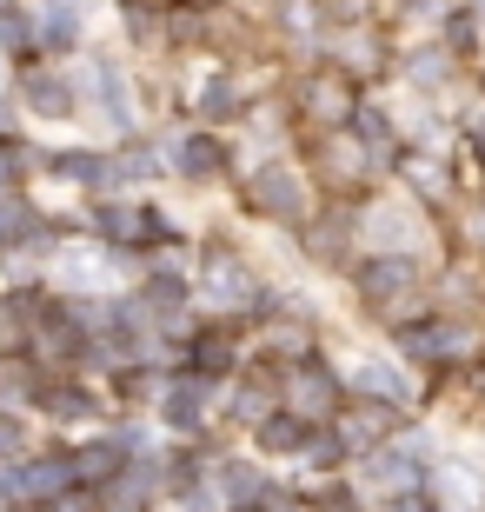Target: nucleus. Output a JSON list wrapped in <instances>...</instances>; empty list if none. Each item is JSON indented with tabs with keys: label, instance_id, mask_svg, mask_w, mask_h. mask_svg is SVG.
<instances>
[{
	"label": "nucleus",
	"instance_id": "obj_1",
	"mask_svg": "<svg viewBox=\"0 0 485 512\" xmlns=\"http://www.w3.org/2000/svg\"><path fill=\"white\" fill-rule=\"evenodd\" d=\"M432 439L426 433H399L386 439L379 453L359 459V493H379V499H399V493H419V486H432Z\"/></svg>",
	"mask_w": 485,
	"mask_h": 512
},
{
	"label": "nucleus",
	"instance_id": "obj_2",
	"mask_svg": "<svg viewBox=\"0 0 485 512\" xmlns=\"http://www.w3.org/2000/svg\"><path fill=\"white\" fill-rule=\"evenodd\" d=\"M246 207H253V220H273V227H306L313 220V193H306L299 167L260 160V173L246 180Z\"/></svg>",
	"mask_w": 485,
	"mask_h": 512
},
{
	"label": "nucleus",
	"instance_id": "obj_3",
	"mask_svg": "<svg viewBox=\"0 0 485 512\" xmlns=\"http://www.w3.org/2000/svg\"><path fill=\"white\" fill-rule=\"evenodd\" d=\"M7 479H14L20 512L60 506L67 493H80V479H74V446H54V453H27L20 466H7Z\"/></svg>",
	"mask_w": 485,
	"mask_h": 512
},
{
	"label": "nucleus",
	"instance_id": "obj_4",
	"mask_svg": "<svg viewBox=\"0 0 485 512\" xmlns=\"http://www.w3.org/2000/svg\"><path fill=\"white\" fill-rule=\"evenodd\" d=\"M280 393H286V406H293L306 426H333L346 386H339V373L326 360H299L293 373H280Z\"/></svg>",
	"mask_w": 485,
	"mask_h": 512
},
{
	"label": "nucleus",
	"instance_id": "obj_5",
	"mask_svg": "<svg viewBox=\"0 0 485 512\" xmlns=\"http://www.w3.org/2000/svg\"><path fill=\"white\" fill-rule=\"evenodd\" d=\"M200 286H206V300H213V306H246V313L273 306V300L260 293V273H253V266H246L240 253H226V247H213V253H206Z\"/></svg>",
	"mask_w": 485,
	"mask_h": 512
},
{
	"label": "nucleus",
	"instance_id": "obj_6",
	"mask_svg": "<svg viewBox=\"0 0 485 512\" xmlns=\"http://www.w3.org/2000/svg\"><path fill=\"white\" fill-rule=\"evenodd\" d=\"M353 286L366 306H399L419 286V260L412 253H366V260L353 266Z\"/></svg>",
	"mask_w": 485,
	"mask_h": 512
},
{
	"label": "nucleus",
	"instance_id": "obj_7",
	"mask_svg": "<svg viewBox=\"0 0 485 512\" xmlns=\"http://www.w3.org/2000/svg\"><path fill=\"white\" fill-rule=\"evenodd\" d=\"M153 406H160V426H173L180 439H193V433L206 426L213 386H206V380H193V373H180V380H167V386H160V399H153Z\"/></svg>",
	"mask_w": 485,
	"mask_h": 512
},
{
	"label": "nucleus",
	"instance_id": "obj_8",
	"mask_svg": "<svg viewBox=\"0 0 485 512\" xmlns=\"http://www.w3.org/2000/svg\"><path fill=\"white\" fill-rule=\"evenodd\" d=\"M87 94H94V107L107 114L113 133H133V87H127V74H120V60H113V54L87 60Z\"/></svg>",
	"mask_w": 485,
	"mask_h": 512
},
{
	"label": "nucleus",
	"instance_id": "obj_9",
	"mask_svg": "<svg viewBox=\"0 0 485 512\" xmlns=\"http://www.w3.org/2000/svg\"><path fill=\"white\" fill-rule=\"evenodd\" d=\"M40 167L67 180V187H87V193H113L120 187V160L113 153H94V147H67V153H47Z\"/></svg>",
	"mask_w": 485,
	"mask_h": 512
},
{
	"label": "nucleus",
	"instance_id": "obj_10",
	"mask_svg": "<svg viewBox=\"0 0 485 512\" xmlns=\"http://www.w3.org/2000/svg\"><path fill=\"white\" fill-rule=\"evenodd\" d=\"M353 240H359L353 213H313V220H306V260L313 266H359Z\"/></svg>",
	"mask_w": 485,
	"mask_h": 512
},
{
	"label": "nucleus",
	"instance_id": "obj_11",
	"mask_svg": "<svg viewBox=\"0 0 485 512\" xmlns=\"http://www.w3.org/2000/svg\"><path fill=\"white\" fill-rule=\"evenodd\" d=\"M213 486H220L226 512H260L266 499L280 493V486L266 479V466H253V459H220V473H213Z\"/></svg>",
	"mask_w": 485,
	"mask_h": 512
},
{
	"label": "nucleus",
	"instance_id": "obj_12",
	"mask_svg": "<svg viewBox=\"0 0 485 512\" xmlns=\"http://www.w3.org/2000/svg\"><path fill=\"white\" fill-rule=\"evenodd\" d=\"M34 406L47 413V426H94L100 419V393H87L80 380H47L34 393Z\"/></svg>",
	"mask_w": 485,
	"mask_h": 512
},
{
	"label": "nucleus",
	"instance_id": "obj_13",
	"mask_svg": "<svg viewBox=\"0 0 485 512\" xmlns=\"http://www.w3.org/2000/svg\"><path fill=\"white\" fill-rule=\"evenodd\" d=\"M306 114L326 120V127H353L359 100H353V74H339V67H326V74L306 80Z\"/></svg>",
	"mask_w": 485,
	"mask_h": 512
},
{
	"label": "nucleus",
	"instance_id": "obj_14",
	"mask_svg": "<svg viewBox=\"0 0 485 512\" xmlns=\"http://www.w3.org/2000/svg\"><path fill=\"white\" fill-rule=\"evenodd\" d=\"M187 373H193V380H206V386L233 380V373H240V340H233L226 326L200 333V340H193V353H187Z\"/></svg>",
	"mask_w": 485,
	"mask_h": 512
},
{
	"label": "nucleus",
	"instance_id": "obj_15",
	"mask_svg": "<svg viewBox=\"0 0 485 512\" xmlns=\"http://www.w3.org/2000/svg\"><path fill=\"white\" fill-rule=\"evenodd\" d=\"M20 247H47L54 253V233L40 220L20 193H0V253H20Z\"/></svg>",
	"mask_w": 485,
	"mask_h": 512
},
{
	"label": "nucleus",
	"instance_id": "obj_16",
	"mask_svg": "<svg viewBox=\"0 0 485 512\" xmlns=\"http://www.w3.org/2000/svg\"><path fill=\"white\" fill-rule=\"evenodd\" d=\"M246 433H253V446H260L266 459H299L306 439H313V426H306L299 413H266L260 426H246Z\"/></svg>",
	"mask_w": 485,
	"mask_h": 512
},
{
	"label": "nucleus",
	"instance_id": "obj_17",
	"mask_svg": "<svg viewBox=\"0 0 485 512\" xmlns=\"http://www.w3.org/2000/svg\"><path fill=\"white\" fill-rule=\"evenodd\" d=\"M173 173L193 180V187H206V180H220V173H226V147L213 140V133H187V140L173 147Z\"/></svg>",
	"mask_w": 485,
	"mask_h": 512
},
{
	"label": "nucleus",
	"instance_id": "obj_18",
	"mask_svg": "<svg viewBox=\"0 0 485 512\" xmlns=\"http://www.w3.org/2000/svg\"><path fill=\"white\" fill-rule=\"evenodd\" d=\"M346 133L359 140V153H366L373 167H392V160H399V127L386 120V107H359Z\"/></svg>",
	"mask_w": 485,
	"mask_h": 512
},
{
	"label": "nucleus",
	"instance_id": "obj_19",
	"mask_svg": "<svg viewBox=\"0 0 485 512\" xmlns=\"http://www.w3.org/2000/svg\"><path fill=\"white\" fill-rule=\"evenodd\" d=\"M34 40H40V54H60V47H74V40H80V0H40Z\"/></svg>",
	"mask_w": 485,
	"mask_h": 512
},
{
	"label": "nucleus",
	"instance_id": "obj_20",
	"mask_svg": "<svg viewBox=\"0 0 485 512\" xmlns=\"http://www.w3.org/2000/svg\"><path fill=\"white\" fill-rule=\"evenodd\" d=\"M20 100H27V114L34 120H74V87L60 74H27V87H20Z\"/></svg>",
	"mask_w": 485,
	"mask_h": 512
},
{
	"label": "nucleus",
	"instance_id": "obj_21",
	"mask_svg": "<svg viewBox=\"0 0 485 512\" xmlns=\"http://www.w3.org/2000/svg\"><path fill=\"white\" fill-rule=\"evenodd\" d=\"M359 233H366V247L373 253H406L419 233H412V220H406V207H373L366 220H359Z\"/></svg>",
	"mask_w": 485,
	"mask_h": 512
},
{
	"label": "nucleus",
	"instance_id": "obj_22",
	"mask_svg": "<svg viewBox=\"0 0 485 512\" xmlns=\"http://www.w3.org/2000/svg\"><path fill=\"white\" fill-rule=\"evenodd\" d=\"M353 386L366 399H386V406H406V399H412V386L399 380V366H392V360H353Z\"/></svg>",
	"mask_w": 485,
	"mask_h": 512
},
{
	"label": "nucleus",
	"instance_id": "obj_23",
	"mask_svg": "<svg viewBox=\"0 0 485 512\" xmlns=\"http://www.w3.org/2000/svg\"><path fill=\"white\" fill-rule=\"evenodd\" d=\"M60 286H67V293H94V286H107V253L100 247H67L60 253Z\"/></svg>",
	"mask_w": 485,
	"mask_h": 512
},
{
	"label": "nucleus",
	"instance_id": "obj_24",
	"mask_svg": "<svg viewBox=\"0 0 485 512\" xmlns=\"http://www.w3.org/2000/svg\"><path fill=\"white\" fill-rule=\"evenodd\" d=\"M299 459H306V473H313V479H333L353 453H346L339 426H313V439H306V453H299Z\"/></svg>",
	"mask_w": 485,
	"mask_h": 512
},
{
	"label": "nucleus",
	"instance_id": "obj_25",
	"mask_svg": "<svg viewBox=\"0 0 485 512\" xmlns=\"http://www.w3.org/2000/svg\"><path fill=\"white\" fill-rule=\"evenodd\" d=\"M193 107H200V120H233L240 114V80L233 74H206L200 94H193Z\"/></svg>",
	"mask_w": 485,
	"mask_h": 512
},
{
	"label": "nucleus",
	"instance_id": "obj_26",
	"mask_svg": "<svg viewBox=\"0 0 485 512\" xmlns=\"http://www.w3.org/2000/svg\"><path fill=\"white\" fill-rule=\"evenodd\" d=\"M306 506L313 512H366V493H359V479H313Z\"/></svg>",
	"mask_w": 485,
	"mask_h": 512
},
{
	"label": "nucleus",
	"instance_id": "obj_27",
	"mask_svg": "<svg viewBox=\"0 0 485 512\" xmlns=\"http://www.w3.org/2000/svg\"><path fill=\"white\" fill-rule=\"evenodd\" d=\"M0 54H40L34 14H27L20 0H0Z\"/></svg>",
	"mask_w": 485,
	"mask_h": 512
},
{
	"label": "nucleus",
	"instance_id": "obj_28",
	"mask_svg": "<svg viewBox=\"0 0 485 512\" xmlns=\"http://www.w3.org/2000/svg\"><path fill=\"white\" fill-rule=\"evenodd\" d=\"M399 67H406L412 87H446L452 80V47H419V54H406Z\"/></svg>",
	"mask_w": 485,
	"mask_h": 512
},
{
	"label": "nucleus",
	"instance_id": "obj_29",
	"mask_svg": "<svg viewBox=\"0 0 485 512\" xmlns=\"http://www.w3.org/2000/svg\"><path fill=\"white\" fill-rule=\"evenodd\" d=\"M406 180H412V193H426V200H446V193H452V173H446V160H439V153H412V160H406Z\"/></svg>",
	"mask_w": 485,
	"mask_h": 512
},
{
	"label": "nucleus",
	"instance_id": "obj_30",
	"mask_svg": "<svg viewBox=\"0 0 485 512\" xmlns=\"http://www.w3.org/2000/svg\"><path fill=\"white\" fill-rule=\"evenodd\" d=\"M379 60H386V47H379V34H346V60H339V74H373Z\"/></svg>",
	"mask_w": 485,
	"mask_h": 512
},
{
	"label": "nucleus",
	"instance_id": "obj_31",
	"mask_svg": "<svg viewBox=\"0 0 485 512\" xmlns=\"http://www.w3.org/2000/svg\"><path fill=\"white\" fill-rule=\"evenodd\" d=\"M446 40H452V54H466V47H479V14H446Z\"/></svg>",
	"mask_w": 485,
	"mask_h": 512
},
{
	"label": "nucleus",
	"instance_id": "obj_32",
	"mask_svg": "<svg viewBox=\"0 0 485 512\" xmlns=\"http://www.w3.org/2000/svg\"><path fill=\"white\" fill-rule=\"evenodd\" d=\"M280 27L286 34H306V27H319V7L313 0H280Z\"/></svg>",
	"mask_w": 485,
	"mask_h": 512
},
{
	"label": "nucleus",
	"instance_id": "obj_33",
	"mask_svg": "<svg viewBox=\"0 0 485 512\" xmlns=\"http://www.w3.org/2000/svg\"><path fill=\"white\" fill-rule=\"evenodd\" d=\"M0 459H14V466L27 459V433H20V419H7V413H0Z\"/></svg>",
	"mask_w": 485,
	"mask_h": 512
},
{
	"label": "nucleus",
	"instance_id": "obj_34",
	"mask_svg": "<svg viewBox=\"0 0 485 512\" xmlns=\"http://www.w3.org/2000/svg\"><path fill=\"white\" fill-rule=\"evenodd\" d=\"M0 512H20V499H14V479H7V466H0Z\"/></svg>",
	"mask_w": 485,
	"mask_h": 512
},
{
	"label": "nucleus",
	"instance_id": "obj_35",
	"mask_svg": "<svg viewBox=\"0 0 485 512\" xmlns=\"http://www.w3.org/2000/svg\"><path fill=\"white\" fill-rule=\"evenodd\" d=\"M466 147H472V153H479V167H485V120H479V127H472V133H466Z\"/></svg>",
	"mask_w": 485,
	"mask_h": 512
},
{
	"label": "nucleus",
	"instance_id": "obj_36",
	"mask_svg": "<svg viewBox=\"0 0 485 512\" xmlns=\"http://www.w3.org/2000/svg\"><path fill=\"white\" fill-rule=\"evenodd\" d=\"M472 14H479V20H485V0H472Z\"/></svg>",
	"mask_w": 485,
	"mask_h": 512
},
{
	"label": "nucleus",
	"instance_id": "obj_37",
	"mask_svg": "<svg viewBox=\"0 0 485 512\" xmlns=\"http://www.w3.org/2000/svg\"><path fill=\"white\" fill-rule=\"evenodd\" d=\"M0 80H7V54H0Z\"/></svg>",
	"mask_w": 485,
	"mask_h": 512
},
{
	"label": "nucleus",
	"instance_id": "obj_38",
	"mask_svg": "<svg viewBox=\"0 0 485 512\" xmlns=\"http://www.w3.org/2000/svg\"><path fill=\"white\" fill-rule=\"evenodd\" d=\"M479 94H485V67H479Z\"/></svg>",
	"mask_w": 485,
	"mask_h": 512
}]
</instances>
